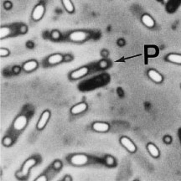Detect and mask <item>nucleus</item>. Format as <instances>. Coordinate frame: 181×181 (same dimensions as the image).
Wrapping results in <instances>:
<instances>
[{"label":"nucleus","instance_id":"2","mask_svg":"<svg viewBox=\"0 0 181 181\" xmlns=\"http://www.w3.org/2000/svg\"><path fill=\"white\" fill-rule=\"evenodd\" d=\"M70 162L76 166H82L88 162V157L83 154H75L70 159Z\"/></svg>","mask_w":181,"mask_h":181},{"label":"nucleus","instance_id":"14","mask_svg":"<svg viewBox=\"0 0 181 181\" xmlns=\"http://www.w3.org/2000/svg\"><path fill=\"white\" fill-rule=\"evenodd\" d=\"M141 20H142V22H143V24L145 25L146 27L153 28L155 25V22H154V19L150 15H148V14H143L142 18H141Z\"/></svg>","mask_w":181,"mask_h":181},{"label":"nucleus","instance_id":"9","mask_svg":"<svg viewBox=\"0 0 181 181\" xmlns=\"http://www.w3.org/2000/svg\"><path fill=\"white\" fill-rule=\"evenodd\" d=\"M92 128L98 132H106L109 130V124L107 123L96 122L92 125Z\"/></svg>","mask_w":181,"mask_h":181},{"label":"nucleus","instance_id":"27","mask_svg":"<svg viewBox=\"0 0 181 181\" xmlns=\"http://www.w3.org/2000/svg\"><path fill=\"white\" fill-rule=\"evenodd\" d=\"M11 7H12V3H10V2L7 1V2H5V3H4V8H7V9H9V8H11Z\"/></svg>","mask_w":181,"mask_h":181},{"label":"nucleus","instance_id":"28","mask_svg":"<svg viewBox=\"0 0 181 181\" xmlns=\"http://www.w3.org/2000/svg\"><path fill=\"white\" fill-rule=\"evenodd\" d=\"M26 31H27V27L25 26V25H22L21 27H20V32L22 34L26 33Z\"/></svg>","mask_w":181,"mask_h":181},{"label":"nucleus","instance_id":"19","mask_svg":"<svg viewBox=\"0 0 181 181\" xmlns=\"http://www.w3.org/2000/svg\"><path fill=\"white\" fill-rule=\"evenodd\" d=\"M157 54V49L156 47L154 46H148L147 48V55L149 56H154Z\"/></svg>","mask_w":181,"mask_h":181},{"label":"nucleus","instance_id":"25","mask_svg":"<svg viewBox=\"0 0 181 181\" xmlns=\"http://www.w3.org/2000/svg\"><path fill=\"white\" fill-rule=\"evenodd\" d=\"M107 66V62L106 60H102L101 62H100V66H101V68H106Z\"/></svg>","mask_w":181,"mask_h":181},{"label":"nucleus","instance_id":"17","mask_svg":"<svg viewBox=\"0 0 181 181\" xmlns=\"http://www.w3.org/2000/svg\"><path fill=\"white\" fill-rule=\"evenodd\" d=\"M61 1H62L64 8H65L66 11L68 12V13H73L74 12L75 8L72 0H61Z\"/></svg>","mask_w":181,"mask_h":181},{"label":"nucleus","instance_id":"4","mask_svg":"<svg viewBox=\"0 0 181 181\" xmlns=\"http://www.w3.org/2000/svg\"><path fill=\"white\" fill-rule=\"evenodd\" d=\"M27 118L24 115L19 116L14 122V128L16 131H21L27 125Z\"/></svg>","mask_w":181,"mask_h":181},{"label":"nucleus","instance_id":"29","mask_svg":"<svg viewBox=\"0 0 181 181\" xmlns=\"http://www.w3.org/2000/svg\"><path fill=\"white\" fill-rule=\"evenodd\" d=\"M72 59V57L71 56V55H66L65 57H64V60H66V61H68V60H71Z\"/></svg>","mask_w":181,"mask_h":181},{"label":"nucleus","instance_id":"16","mask_svg":"<svg viewBox=\"0 0 181 181\" xmlns=\"http://www.w3.org/2000/svg\"><path fill=\"white\" fill-rule=\"evenodd\" d=\"M167 60L172 63L181 64V55H179V54H169L167 56Z\"/></svg>","mask_w":181,"mask_h":181},{"label":"nucleus","instance_id":"5","mask_svg":"<svg viewBox=\"0 0 181 181\" xmlns=\"http://www.w3.org/2000/svg\"><path fill=\"white\" fill-rule=\"evenodd\" d=\"M44 6L42 3H39L38 5L35 6V8H34L32 12V19L35 21H38L39 19H42V17L44 14Z\"/></svg>","mask_w":181,"mask_h":181},{"label":"nucleus","instance_id":"7","mask_svg":"<svg viewBox=\"0 0 181 181\" xmlns=\"http://www.w3.org/2000/svg\"><path fill=\"white\" fill-rule=\"evenodd\" d=\"M88 71H89V69L86 66H83L81 68L77 69V71H74V72H72L70 75V77L72 78V80H77L80 79V78H81V77H85L86 75L88 73Z\"/></svg>","mask_w":181,"mask_h":181},{"label":"nucleus","instance_id":"6","mask_svg":"<svg viewBox=\"0 0 181 181\" xmlns=\"http://www.w3.org/2000/svg\"><path fill=\"white\" fill-rule=\"evenodd\" d=\"M120 142L121 144L126 149H128V151H129L130 153H135L136 152V146H135L134 143H132V140L129 139L128 137H121Z\"/></svg>","mask_w":181,"mask_h":181},{"label":"nucleus","instance_id":"12","mask_svg":"<svg viewBox=\"0 0 181 181\" xmlns=\"http://www.w3.org/2000/svg\"><path fill=\"white\" fill-rule=\"evenodd\" d=\"M148 75L149 78H150L153 81L156 83L162 82L163 77L162 75H160L158 72L154 71V70H149L148 72Z\"/></svg>","mask_w":181,"mask_h":181},{"label":"nucleus","instance_id":"3","mask_svg":"<svg viewBox=\"0 0 181 181\" xmlns=\"http://www.w3.org/2000/svg\"><path fill=\"white\" fill-rule=\"evenodd\" d=\"M88 38V34L85 31L78 30L72 32L69 35V39L73 42H83Z\"/></svg>","mask_w":181,"mask_h":181},{"label":"nucleus","instance_id":"10","mask_svg":"<svg viewBox=\"0 0 181 181\" xmlns=\"http://www.w3.org/2000/svg\"><path fill=\"white\" fill-rule=\"evenodd\" d=\"M86 108H87V105L86 104L85 102H81V103H78V104L75 105L74 107H72L71 113L73 115H77V114H80V113H82L83 112H85Z\"/></svg>","mask_w":181,"mask_h":181},{"label":"nucleus","instance_id":"18","mask_svg":"<svg viewBox=\"0 0 181 181\" xmlns=\"http://www.w3.org/2000/svg\"><path fill=\"white\" fill-rule=\"evenodd\" d=\"M11 34V30L8 27H2L0 29V38L3 39Z\"/></svg>","mask_w":181,"mask_h":181},{"label":"nucleus","instance_id":"26","mask_svg":"<svg viewBox=\"0 0 181 181\" xmlns=\"http://www.w3.org/2000/svg\"><path fill=\"white\" fill-rule=\"evenodd\" d=\"M47 177L45 175H41L39 176L38 179H36V181H46Z\"/></svg>","mask_w":181,"mask_h":181},{"label":"nucleus","instance_id":"22","mask_svg":"<svg viewBox=\"0 0 181 181\" xmlns=\"http://www.w3.org/2000/svg\"><path fill=\"white\" fill-rule=\"evenodd\" d=\"M11 143H12V139L10 138V137H7L3 139V144H4L5 146L11 145Z\"/></svg>","mask_w":181,"mask_h":181},{"label":"nucleus","instance_id":"1","mask_svg":"<svg viewBox=\"0 0 181 181\" xmlns=\"http://www.w3.org/2000/svg\"><path fill=\"white\" fill-rule=\"evenodd\" d=\"M36 162H37L36 159H34V158H31V159H29L28 160H26L24 165H23L21 171L17 174V176L19 178H25V177H26L29 174L30 169L36 165Z\"/></svg>","mask_w":181,"mask_h":181},{"label":"nucleus","instance_id":"13","mask_svg":"<svg viewBox=\"0 0 181 181\" xmlns=\"http://www.w3.org/2000/svg\"><path fill=\"white\" fill-rule=\"evenodd\" d=\"M37 67H38V63H37L36 60H29L27 62H25V63L24 64V66H23L24 71L26 72H33L34 70H35Z\"/></svg>","mask_w":181,"mask_h":181},{"label":"nucleus","instance_id":"23","mask_svg":"<svg viewBox=\"0 0 181 181\" xmlns=\"http://www.w3.org/2000/svg\"><path fill=\"white\" fill-rule=\"evenodd\" d=\"M107 164L108 165H113L114 164V159L112 157H107Z\"/></svg>","mask_w":181,"mask_h":181},{"label":"nucleus","instance_id":"24","mask_svg":"<svg viewBox=\"0 0 181 181\" xmlns=\"http://www.w3.org/2000/svg\"><path fill=\"white\" fill-rule=\"evenodd\" d=\"M54 168H55V169H59L61 168V162L60 161H55L54 163Z\"/></svg>","mask_w":181,"mask_h":181},{"label":"nucleus","instance_id":"20","mask_svg":"<svg viewBox=\"0 0 181 181\" xmlns=\"http://www.w3.org/2000/svg\"><path fill=\"white\" fill-rule=\"evenodd\" d=\"M51 37L54 39H59L60 37V32L58 30H54V31H52V33H51Z\"/></svg>","mask_w":181,"mask_h":181},{"label":"nucleus","instance_id":"31","mask_svg":"<svg viewBox=\"0 0 181 181\" xmlns=\"http://www.w3.org/2000/svg\"><path fill=\"white\" fill-rule=\"evenodd\" d=\"M118 44H119V45H123L124 44L123 39H119V40H118Z\"/></svg>","mask_w":181,"mask_h":181},{"label":"nucleus","instance_id":"15","mask_svg":"<svg viewBox=\"0 0 181 181\" xmlns=\"http://www.w3.org/2000/svg\"><path fill=\"white\" fill-rule=\"evenodd\" d=\"M147 148H148L149 154L152 155L154 158H158L159 156V151L158 149L156 146L153 144V143H148V146H147Z\"/></svg>","mask_w":181,"mask_h":181},{"label":"nucleus","instance_id":"30","mask_svg":"<svg viewBox=\"0 0 181 181\" xmlns=\"http://www.w3.org/2000/svg\"><path fill=\"white\" fill-rule=\"evenodd\" d=\"M165 143H170V142H171V138H170V137H169V136H166V137H165Z\"/></svg>","mask_w":181,"mask_h":181},{"label":"nucleus","instance_id":"11","mask_svg":"<svg viewBox=\"0 0 181 181\" xmlns=\"http://www.w3.org/2000/svg\"><path fill=\"white\" fill-rule=\"evenodd\" d=\"M64 60V56L60 54H54L48 57L47 62L49 65H56V64L60 63Z\"/></svg>","mask_w":181,"mask_h":181},{"label":"nucleus","instance_id":"8","mask_svg":"<svg viewBox=\"0 0 181 181\" xmlns=\"http://www.w3.org/2000/svg\"><path fill=\"white\" fill-rule=\"evenodd\" d=\"M49 117H50V113L48 110L44 111V113H42L41 117L39 118L38 123H37V128L39 130H41V129H43L44 127L46 126L47 123H48V121L49 119Z\"/></svg>","mask_w":181,"mask_h":181},{"label":"nucleus","instance_id":"21","mask_svg":"<svg viewBox=\"0 0 181 181\" xmlns=\"http://www.w3.org/2000/svg\"><path fill=\"white\" fill-rule=\"evenodd\" d=\"M9 54V51H8V49H4V48H1L0 49V55L2 56V57H4V56H7Z\"/></svg>","mask_w":181,"mask_h":181}]
</instances>
